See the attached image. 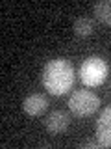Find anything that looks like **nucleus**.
Returning a JSON list of instances; mask_svg holds the SVG:
<instances>
[{"label": "nucleus", "mask_w": 111, "mask_h": 149, "mask_svg": "<svg viewBox=\"0 0 111 149\" xmlns=\"http://www.w3.org/2000/svg\"><path fill=\"white\" fill-rule=\"evenodd\" d=\"M92 30H95V21L89 19V17H80V19H76V22H74V34L80 36V37L91 36Z\"/></svg>", "instance_id": "nucleus-7"}, {"label": "nucleus", "mask_w": 111, "mask_h": 149, "mask_svg": "<svg viewBox=\"0 0 111 149\" xmlns=\"http://www.w3.org/2000/svg\"><path fill=\"white\" fill-rule=\"evenodd\" d=\"M108 63L106 60H102L100 56H89L87 60H83L80 65V80L85 86H100L108 77Z\"/></svg>", "instance_id": "nucleus-2"}, {"label": "nucleus", "mask_w": 111, "mask_h": 149, "mask_svg": "<svg viewBox=\"0 0 111 149\" xmlns=\"http://www.w3.org/2000/svg\"><path fill=\"white\" fill-rule=\"evenodd\" d=\"M82 149H96V147H100V143H98V140H89V142H83Z\"/></svg>", "instance_id": "nucleus-9"}, {"label": "nucleus", "mask_w": 111, "mask_h": 149, "mask_svg": "<svg viewBox=\"0 0 111 149\" xmlns=\"http://www.w3.org/2000/svg\"><path fill=\"white\" fill-rule=\"evenodd\" d=\"M100 106V99L96 93H92L89 90H78L74 91L69 99V108L72 114L80 116V118H87L92 116Z\"/></svg>", "instance_id": "nucleus-3"}, {"label": "nucleus", "mask_w": 111, "mask_h": 149, "mask_svg": "<svg viewBox=\"0 0 111 149\" xmlns=\"http://www.w3.org/2000/svg\"><path fill=\"white\" fill-rule=\"evenodd\" d=\"M45 125H46V130L50 134H61L69 129L71 125V116L63 110H54L48 118L45 119Z\"/></svg>", "instance_id": "nucleus-5"}, {"label": "nucleus", "mask_w": 111, "mask_h": 149, "mask_svg": "<svg viewBox=\"0 0 111 149\" xmlns=\"http://www.w3.org/2000/svg\"><path fill=\"white\" fill-rule=\"evenodd\" d=\"M95 15L104 24H111V0H102L95 4Z\"/></svg>", "instance_id": "nucleus-8"}, {"label": "nucleus", "mask_w": 111, "mask_h": 149, "mask_svg": "<svg viewBox=\"0 0 111 149\" xmlns=\"http://www.w3.org/2000/svg\"><path fill=\"white\" fill-rule=\"evenodd\" d=\"M22 108H24V112L30 114V116H41L46 108H48V99H46L43 93H32V95H28L24 99Z\"/></svg>", "instance_id": "nucleus-6"}, {"label": "nucleus", "mask_w": 111, "mask_h": 149, "mask_svg": "<svg viewBox=\"0 0 111 149\" xmlns=\"http://www.w3.org/2000/svg\"><path fill=\"white\" fill-rule=\"evenodd\" d=\"M96 140H98L100 147H111V106H108L98 118Z\"/></svg>", "instance_id": "nucleus-4"}, {"label": "nucleus", "mask_w": 111, "mask_h": 149, "mask_svg": "<svg viewBox=\"0 0 111 149\" xmlns=\"http://www.w3.org/2000/svg\"><path fill=\"white\" fill-rule=\"evenodd\" d=\"M43 84L52 95H65L74 84L72 63L65 58L50 60L43 69Z\"/></svg>", "instance_id": "nucleus-1"}]
</instances>
